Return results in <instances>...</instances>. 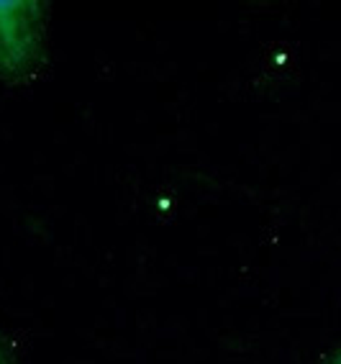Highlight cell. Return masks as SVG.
<instances>
[{"label":"cell","instance_id":"7a4b0ae2","mask_svg":"<svg viewBox=\"0 0 341 364\" xmlns=\"http://www.w3.org/2000/svg\"><path fill=\"white\" fill-rule=\"evenodd\" d=\"M0 364H16L11 344H8V338L3 336V333H0Z\"/></svg>","mask_w":341,"mask_h":364},{"label":"cell","instance_id":"6da1fadb","mask_svg":"<svg viewBox=\"0 0 341 364\" xmlns=\"http://www.w3.org/2000/svg\"><path fill=\"white\" fill-rule=\"evenodd\" d=\"M49 65V6L44 0H0V85L26 87Z\"/></svg>","mask_w":341,"mask_h":364},{"label":"cell","instance_id":"3957f363","mask_svg":"<svg viewBox=\"0 0 341 364\" xmlns=\"http://www.w3.org/2000/svg\"><path fill=\"white\" fill-rule=\"evenodd\" d=\"M326 364H341V349L334 351V354H331V359H328Z\"/></svg>","mask_w":341,"mask_h":364}]
</instances>
